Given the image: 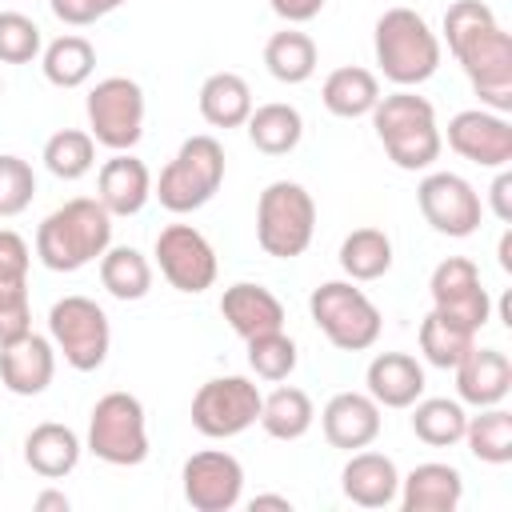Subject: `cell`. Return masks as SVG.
Masks as SVG:
<instances>
[{"mask_svg": "<svg viewBox=\"0 0 512 512\" xmlns=\"http://www.w3.org/2000/svg\"><path fill=\"white\" fill-rule=\"evenodd\" d=\"M444 40L464 68L472 92L484 108H512V36L496 24L492 8L480 0H456L444 12Z\"/></svg>", "mask_w": 512, "mask_h": 512, "instance_id": "cell-1", "label": "cell"}, {"mask_svg": "<svg viewBox=\"0 0 512 512\" xmlns=\"http://www.w3.org/2000/svg\"><path fill=\"white\" fill-rule=\"evenodd\" d=\"M112 244V216L96 196H76L36 228V256L52 272H80Z\"/></svg>", "mask_w": 512, "mask_h": 512, "instance_id": "cell-2", "label": "cell"}, {"mask_svg": "<svg viewBox=\"0 0 512 512\" xmlns=\"http://www.w3.org/2000/svg\"><path fill=\"white\" fill-rule=\"evenodd\" d=\"M368 116H372V128H376V136H380V144L396 168L420 172V168H432L440 160L444 136L436 128L432 100L400 88L392 96H380Z\"/></svg>", "mask_w": 512, "mask_h": 512, "instance_id": "cell-3", "label": "cell"}, {"mask_svg": "<svg viewBox=\"0 0 512 512\" xmlns=\"http://www.w3.org/2000/svg\"><path fill=\"white\" fill-rule=\"evenodd\" d=\"M372 48L384 80H392L396 88H416L440 68V36L416 8H388L376 20Z\"/></svg>", "mask_w": 512, "mask_h": 512, "instance_id": "cell-4", "label": "cell"}, {"mask_svg": "<svg viewBox=\"0 0 512 512\" xmlns=\"http://www.w3.org/2000/svg\"><path fill=\"white\" fill-rule=\"evenodd\" d=\"M224 184V148L216 136H188L176 156L164 164L160 180L152 184V196L172 216H188L204 208Z\"/></svg>", "mask_w": 512, "mask_h": 512, "instance_id": "cell-5", "label": "cell"}, {"mask_svg": "<svg viewBox=\"0 0 512 512\" xmlns=\"http://www.w3.org/2000/svg\"><path fill=\"white\" fill-rule=\"evenodd\" d=\"M316 232V200L296 180H272L256 200V244L276 256L292 260L308 252Z\"/></svg>", "mask_w": 512, "mask_h": 512, "instance_id": "cell-6", "label": "cell"}, {"mask_svg": "<svg viewBox=\"0 0 512 512\" xmlns=\"http://www.w3.org/2000/svg\"><path fill=\"white\" fill-rule=\"evenodd\" d=\"M308 312H312L316 328L328 336V344L340 348V352L372 348L380 340V328H384L380 308L348 280H328V284L312 288Z\"/></svg>", "mask_w": 512, "mask_h": 512, "instance_id": "cell-7", "label": "cell"}, {"mask_svg": "<svg viewBox=\"0 0 512 512\" xmlns=\"http://www.w3.org/2000/svg\"><path fill=\"white\" fill-rule=\"evenodd\" d=\"M88 452L112 468H136L148 460L144 404L132 392H108L88 416Z\"/></svg>", "mask_w": 512, "mask_h": 512, "instance_id": "cell-8", "label": "cell"}, {"mask_svg": "<svg viewBox=\"0 0 512 512\" xmlns=\"http://www.w3.org/2000/svg\"><path fill=\"white\" fill-rule=\"evenodd\" d=\"M48 340L56 352H64V364L76 372H96L108 360L112 328L96 300L88 296H64L48 308Z\"/></svg>", "mask_w": 512, "mask_h": 512, "instance_id": "cell-9", "label": "cell"}, {"mask_svg": "<svg viewBox=\"0 0 512 512\" xmlns=\"http://www.w3.org/2000/svg\"><path fill=\"white\" fill-rule=\"evenodd\" d=\"M92 140L112 152H132L144 136V88L128 76H104L84 100Z\"/></svg>", "mask_w": 512, "mask_h": 512, "instance_id": "cell-10", "label": "cell"}, {"mask_svg": "<svg viewBox=\"0 0 512 512\" xmlns=\"http://www.w3.org/2000/svg\"><path fill=\"white\" fill-rule=\"evenodd\" d=\"M264 392L248 376H216L196 388L192 396V428L208 440L240 436L260 420Z\"/></svg>", "mask_w": 512, "mask_h": 512, "instance_id": "cell-11", "label": "cell"}, {"mask_svg": "<svg viewBox=\"0 0 512 512\" xmlns=\"http://www.w3.org/2000/svg\"><path fill=\"white\" fill-rule=\"evenodd\" d=\"M416 204H420V216L440 236H452V240L472 236L480 228V216H484L480 192L456 172H428L416 184Z\"/></svg>", "mask_w": 512, "mask_h": 512, "instance_id": "cell-12", "label": "cell"}, {"mask_svg": "<svg viewBox=\"0 0 512 512\" xmlns=\"http://www.w3.org/2000/svg\"><path fill=\"white\" fill-rule=\"evenodd\" d=\"M156 264L160 276L188 296H200L204 288L216 284V252L208 236L192 224H168L156 236Z\"/></svg>", "mask_w": 512, "mask_h": 512, "instance_id": "cell-13", "label": "cell"}, {"mask_svg": "<svg viewBox=\"0 0 512 512\" xmlns=\"http://www.w3.org/2000/svg\"><path fill=\"white\" fill-rule=\"evenodd\" d=\"M428 292H432V308L472 332H480L488 320H492V300H488V288L480 284V268L468 260V256H448L432 268V280H428Z\"/></svg>", "mask_w": 512, "mask_h": 512, "instance_id": "cell-14", "label": "cell"}, {"mask_svg": "<svg viewBox=\"0 0 512 512\" xmlns=\"http://www.w3.org/2000/svg\"><path fill=\"white\" fill-rule=\"evenodd\" d=\"M180 484H184V500L196 512H228L244 496V468L232 452L204 448L184 460Z\"/></svg>", "mask_w": 512, "mask_h": 512, "instance_id": "cell-15", "label": "cell"}, {"mask_svg": "<svg viewBox=\"0 0 512 512\" xmlns=\"http://www.w3.org/2000/svg\"><path fill=\"white\" fill-rule=\"evenodd\" d=\"M448 148L480 168H508L512 160V124L492 108H464L448 120Z\"/></svg>", "mask_w": 512, "mask_h": 512, "instance_id": "cell-16", "label": "cell"}, {"mask_svg": "<svg viewBox=\"0 0 512 512\" xmlns=\"http://www.w3.org/2000/svg\"><path fill=\"white\" fill-rule=\"evenodd\" d=\"M56 376V344L48 336H20L0 348V384L12 396H40Z\"/></svg>", "mask_w": 512, "mask_h": 512, "instance_id": "cell-17", "label": "cell"}, {"mask_svg": "<svg viewBox=\"0 0 512 512\" xmlns=\"http://www.w3.org/2000/svg\"><path fill=\"white\" fill-rule=\"evenodd\" d=\"M380 424H384L380 420V404L368 392H336L320 412L324 440L332 448H344V452L368 448L380 436Z\"/></svg>", "mask_w": 512, "mask_h": 512, "instance_id": "cell-18", "label": "cell"}, {"mask_svg": "<svg viewBox=\"0 0 512 512\" xmlns=\"http://www.w3.org/2000/svg\"><path fill=\"white\" fill-rule=\"evenodd\" d=\"M452 372H456L460 400L472 408H492L512 392V364L500 348H476L472 344Z\"/></svg>", "mask_w": 512, "mask_h": 512, "instance_id": "cell-19", "label": "cell"}, {"mask_svg": "<svg viewBox=\"0 0 512 512\" xmlns=\"http://www.w3.org/2000/svg\"><path fill=\"white\" fill-rule=\"evenodd\" d=\"M152 196V172L132 152H116L96 172V200L108 208V216H136Z\"/></svg>", "mask_w": 512, "mask_h": 512, "instance_id": "cell-20", "label": "cell"}, {"mask_svg": "<svg viewBox=\"0 0 512 512\" xmlns=\"http://www.w3.org/2000/svg\"><path fill=\"white\" fill-rule=\"evenodd\" d=\"M220 316L228 320V328L240 340H252V336L284 328V304L276 300V292H268L264 284H252V280H240V284L224 288Z\"/></svg>", "mask_w": 512, "mask_h": 512, "instance_id": "cell-21", "label": "cell"}, {"mask_svg": "<svg viewBox=\"0 0 512 512\" xmlns=\"http://www.w3.org/2000/svg\"><path fill=\"white\" fill-rule=\"evenodd\" d=\"M396 500L404 512H456L464 500V476L440 460L416 464L408 476H400Z\"/></svg>", "mask_w": 512, "mask_h": 512, "instance_id": "cell-22", "label": "cell"}, {"mask_svg": "<svg viewBox=\"0 0 512 512\" xmlns=\"http://www.w3.org/2000/svg\"><path fill=\"white\" fill-rule=\"evenodd\" d=\"M364 384L380 408H412L424 396V368L408 352H380L372 356Z\"/></svg>", "mask_w": 512, "mask_h": 512, "instance_id": "cell-23", "label": "cell"}, {"mask_svg": "<svg viewBox=\"0 0 512 512\" xmlns=\"http://www.w3.org/2000/svg\"><path fill=\"white\" fill-rule=\"evenodd\" d=\"M340 488L352 504L360 508H388L400 492V472L392 464V456L384 452H352V460L340 472Z\"/></svg>", "mask_w": 512, "mask_h": 512, "instance_id": "cell-24", "label": "cell"}, {"mask_svg": "<svg viewBox=\"0 0 512 512\" xmlns=\"http://www.w3.org/2000/svg\"><path fill=\"white\" fill-rule=\"evenodd\" d=\"M80 452H84L80 436L68 424H56V420H44L24 436V464L44 480L68 476L80 464Z\"/></svg>", "mask_w": 512, "mask_h": 512, "instance_id": "cell-25", "label": "cell"}, {"mask_svg": "<svg viewBox=\"0 0 512 512\" xmlns=\"http://www.w3.org/2000/svg\"><path fill=\"white\" fill-rule=\"evenodd\" d=\"M320 100H324V108H328L332 116H340V120H360V116H368V112L376 108V100H380V80H376L368 68L348 64V68L328 72V80H324V88H320Z\"/></svg>", "mask_w": 512, "mask_h": 512, "instance_id": "cell-26", "label": "cell"}, {"mask_svg": "<svg viewBox=\"0 0 512 512\" xmlns=\"http://www.w3.org/2000/svg\"><path fill=\"white\" fill-rule=\"evenodd\" d=\"M200 116L212 128H240L252 116V88L236 72H212L200 84Z\"/></svg>", "mask_w": 512, "mask_h": 512, "instance_id": "cell-27", "label": "cell"}, {"mask_svg": "<svg viewBox=\"0 0 512 512\" xmlns=\"http://www.w3.org/2000/svg\"><path fill=\"white\" fill-rule=\"evenodd\" d=\"M244 128H248V140H252L256 152H264V156H288L300 144V136H304V116L292 104L272 100V104L252 108V116L244 120Z\"/></svg>", "mask_w": 512, "mask_h": 512, "instance_id": "cell-28", "label": "cell"}, {"mask_svg": "<svg viewBox=\"0 0 512 512\" xmlns=\"http://www.w3.org/2000/svg\"><path fill=\"white\" fill-rule=\"evenodd\" d=\"M312 420H316L312 396L304 388H292V384H280L260 404V428L272 440H300L312 428Z\"/></svg>", "mask_w": 512, "mask_h": 512, "instance_id": "cell-29", "label": "cell"}, {"mask_svg": "<svg viewBox=\"0 0 512 512\" xmlns=\"http://www.w3.org/2000/svg\"><path fill=\"white\" fill-rule=\"evenodd\" d=\"M100 284L116 300H144L152 292V264L144 252H136L128 244H120V248L108 244V252L100 256Z\"/></svg>", "mask_w": 512, "mask_h": 512, "instance_id": "cell-30", "label": "cell"}, {"mask_svg": "<svg viewBox=\"0 0 512 512\" xmlns=\"http://www.w3.org/2000/svg\"><path fill=\"white\" fill-rule=\"evenodd\" d=\"M264 68L280 84H304L316 72V44H312V36L296 32V28L272 32L268 44H264Z\"/></svg>", "mask_w": 512, "mask_h": 512, "instance_id": "cell-31", "label": "cell"}, {"mask_svg": "<svg viewBox=\"0 0 512 512\" xmlns=\"http://www.w3.org/2000/svg\"><path fill=\"white\" fill-rule=\"evenodd\" d=\"M464 424H468V412L460 408V400L428 396V400H416L412 404V432L428 448H452V444H460L464 440Z\"/></svg>", "mask_w": 512, "mask_h": 512, "instance_id": "cell-32", "label": "cell"}, {"mask_svg": "<svg viewBox=\"0 0 512 512\" xmlns=\"http://www.w3.org/2000/svg\"><path fill=\"white\" fill-rule=\"evenodd\" d=\"M40 68H44V80L48 84H56V88H80L96 72V48L84 36H76V32L56 36L44 48Z\"/></svg>", "mask_w": 512, "mask_h": 512, "instance_id": "cell-33", "label": "cell"}, {"mask_svg": "<svg viewBox=\"0 0 512 512\" xmlns=\"http://www.w3.org/2000/svg\"><path fill=\"white\" fill-rule=\"evenodd\" d=\"M340 268L348 280H380L392 268V240L380 228H356L340 244Z\"/></svg>", "mask_w": 512, "mask_h": 512, "instance_id": "cell-34", "label": "cell"}, {"mask_svg": "<svg viewBox=\"0 0 512 512\" xmlns=\"http://www.w3.org/2000/svg\"><path fill=\"white\" fill-rule=\"evenodd\" d=\"M464 444L484 464H508L512 460V412H504L500 404L480 408V416H468L464 424Z\"/></svg>", "mask_w": 512, "mask_h": 512, "instance_id": "cell-35", "label": "cell"}, {"mask_svg": "<svg viewBox=\"0 0 512 512\" xmlns=\"http://www.w3.org/2000/svg\"><path fill=\"white\" fill-rule=\"evenodd\" d=\"M472 344H476V332L456 324V320H448V316H440L436 308L420 320V352H424V360L432 368H456L460 356Z\"/></svg>", "mask_w": 512, "mask_h": 512, "instance_id": "cell-36", "label": "cell"}, {"mask_svg": "<svg viewBox=\"0 0 512 512\" xmlns=\"http://www.w3.org/2000/svg\"><path fill=\"white\" fill-rule=\"evenodd\" d=\"M92 164H96V140H92V132L60 128L56 136H48V144H44V168L56 180H80V176L92 172Z\"/></svg>", "mask_w": 512, "mask_h": 512, "instance_id": "cell-37", "label": "cell"}, {"mask_svg": "<svg viewBox=\"0 0 512 512\" xmlns=\"http://www.w3.org/2000/svg\"><path fill=\"white\" fill-rule=\"evenodd\" d=\"M244 344H248V368H252L260 380L280 384V380H288V376L296 372V344H292V336H284V328H280V332L252 336V340H244Z\"/></svg>", "mask_w": 512, "mask_h": 512, "instance_id": "cell-38", "label": "cell"}, {"mask_svg": "<svg viewBox=\"0 0 512 512\" xmlns=\"http://www.w3.org/2000/svg\"><path fill=\"white\" fill-rule=\"evenodd\" d=\"M36 196V172L20 156H0V220L20 216Z\"/></svg>", "mask_w": 512, "mask_h": 512, "instance_id": "cell-39", "label": "cell"}, {"mask_svg": "<svg viewBox=\"0 0 512 512\" xmlns=\"http://www.w3.org/2000/svg\"><path fill=\"white\" fill-rule=\"evenodd\" d=\"M40 56V28L24 12H0V64H32Z\"/></svg>", "mask_w": 512, "mask_h": 512, "instance_id": "cell-40", "label": "cell"}, {"mask_svg": "<svg viewBox=\"0 0 512 512\" xmlns=\"http://www.w3.org/2000/svg\"><path fill=\"white\" fill-rule=\"evenodd\" d=\"M32 332V300H28V284L16 288H0V348L28 336Z\"/></svg>", "mask_w": 512, "mask_h": 512, "instance_id": "cell-41", "label": "cell"}, {"mask_svg": "<svg viewBox=\"0 0 512 512\" xmlns=\"http://www.w3.org/2000/svg\"><path fill=\"white\" fill-rule=\"evenodd\" d=\"M28 264H32V252L24 236L12 228H0V288L28 284Z\"/></svg>", "mask_w": 512, "mask_h": 512, "instance_id": "cell-42", "label": "cell"}, {"mask_svg": "<svg viewBox=\"0 0 512 512\" xmlns=\"http://www.w3.org/2000/svg\"><path fill=\"white\" fill-rule=\"evenodd\" d=\"M124 0H48L52 16L60 24H72V28H84V24H96L100 16H108L112 8H120Z\"/></svg>", "mask_w": 512, "mask_h": 512, "instance_id": "cell-43", "label": "cell"}, {"mask_svg": "<svg viewBox=\"0 0 512 512\" xmlns=\"http://www.w3.org/2000/svg\"><path fill=\"white\" fill-rule=\"evenodd\" d=\"M268 8H272L280 20H288V24H308V20L320 16L324 0H268Z\"/></svg>", "mask_w": 512, "mask_h": 512, "instance_id": "cell-44", "label": "cell"}, {"mask_svg": "<svg viewBox=\"0 0 512 512\" xmlns=\"http://www.w3.org/2000/svg\"><path fill=\"white\" fill-rule=\"evenodd\" d=\"M488 196H492V212H496V220L508 224V220H512V172L496 168V180H492Z\"/></svg>", "mask_w": 512, "mask_h": 512, "instance_id": "cell-45", "label": "cell"}, {"mask_svg": "<svg viewBox=\"0 0 512 512\" xmlns=\"http://www.w3.org/2000/svg\"><path fill=\"white\" fill-rule=\"evenodd\" d=\"M248 508H252V512H260V508H280V512H292V500H288V496H272V492H264V496H252V500H248Z\"/></svg>", "mask_w": 512, "mask_h": 512, "instance_id": "cell-46", "label": "cell"}, {"mask_svg": "<svg viewBox=\"0 0 512 512\" xmlns=\"http://www.w3.org/2000/svg\"><path fill=\"white\" fill-rule=\"evenodd\" d=\"M36 508H40V512H48V508L68 512V496H64V492H40V496H36Z\"/></svg>", "mask_w": 512, "mask_h": 512, "instance_id": "cell-47", "label": "cell"}, {"mask_svg": "<svg viewBox=\"0 0 512 512\" xmlns=\"http://www.w3.org/2000/svg\"><path fill=\"white\" fill-rule=\"evenodd\" d=\"M500 268H504V272H512V232H504V236H500Z\"/></svg>", "mask_w": 512, "mask_h": 512, "instance_id": "cell-48", "label": "cell"}, {"mask_svg": "<svg viewBox=\"0 0 512 512\" xmlns=\"http://www.w3.org/2000/svg\"><path fill=\"white\" fill-rule=\"evenodd\" d=\"M0 96H4V80H0Z\"/></svg>", "mask_w": 512, "mask_h": 512, "instance_id": "cell-49", "label": "cell"}]
</instances>
